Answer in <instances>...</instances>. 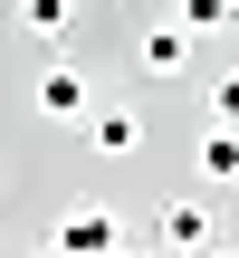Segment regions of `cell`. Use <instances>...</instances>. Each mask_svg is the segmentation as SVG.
<instances>
[{
  "label": "cell",
  "mask_w": 239,
  "mask_h": 258,
  "mask_svg": "<svg viewBox=\"0 0 239 258\" xmlns=\"http://www.w3.org/2000/svg\"><path fill=\"white\" fill-rule=\"evenodd\" d=\"M96 105V86H86V67L77 57H48L38 77H29V115H48V124H77Z\"/></svg>",
  "instance_id": "6da1fadb"
},
{
  "label": "cell",
  "mask_w": 239,
  "mask_h": 258,
  "mask_svg": "<svg viewBox=\"0 0 239 258\" xmlns=\"http://www.w3.org/2000/svg\"><path fill=\"white\" fill-rule=\"evenodd\" d=\"M201 172L211 182H239V124H211L201 134Z\"/></svg>",
  "instance_id": "52a82bcc"
},
{
  "label": "cell",
  "mask_w": 239,
  "mask_h": 258,
  "mask_svg": "<svg viewBox=\"0 0 239 258\" xmlns=\"http://www.w3.org/2000/svg\"><path fill=\"white\" fill-rule=\"evenodd\" d=\"M134 67H144V77H182V67H192V29H172V19H153V29L134 38Z\"/></svg>",
  "instance_id": "7a4b0ae2"
},
{
  "label": "cell",
  "mask_w": 239,
  "mask_h": 258,
  "mask_svg": "<svg viewBox=\"0 0 239 258\" xmlns=\"http://www.w3.org/2000/svg\"><path fill=\"white\" fill-rule=\"evenodd\" d=\"M153 230H163V249H201V239H211V211H201V201H163Z\"/></svg>",
  "instance_id": "8992f818"
},
{
  "label": "cell",
  "mask_w": 239,
  "mask_h": 258,
  "mask_svg": "<svg viewBox=\"0 0 239 258\" xmlns=\"http://www.w3.org/2000/svg\"><path fill=\"white\" fill-rule=\"evenodd\" d=\"M57 249H115V220H105V201H77V211L57 220Z\"/></svg>",
  "instance_id": "277c9868"
},
{
  "label": "cell",
  "mask_w": 239,
  "mask_h": 258,
  "mask_svg": "<svg viewBox=\"0 0 239 258\" xmlns=\"http://www.w3.org/2000/svg\"><path fill=\"white\" fill-rule=\"evenodd\" d=\"M10 19H19V29H29V38H38V48H57V38H67V29H77V0H19V10H10Z\"/></svg>",
  "instance_id": "5b68a950"
},
{
  "label": "cell",
  "mask_w": 239,
  "mask_h": 258,
  "mask_svg": "<svg viewBox=\"0 0 239 258\" xmlns=\"http://www.w3.org/2000/svg\"><path fill=\"white\" fill-rule=\"evenodd\" d=\"M211 124H239V67L220 77V86H211Z\"/></svg>",
  "instance_id": "ba28073f"
},
{
  "label": "cell",
  "mask_w": 239,
  "mask_h": 258,
  "mask_svg": "<svg viewBox=\"0 0 239 258\" xmlns=\"http://www.w3.org/2000/svg\"><path fill=\"white\" fill-rule=\"evenodd\" d=\"M77 124H86L96 153H134V144H144V115H134V105H86Z\"/></svg>",
  "instance_id": "3957f363"
}]
</instances>
